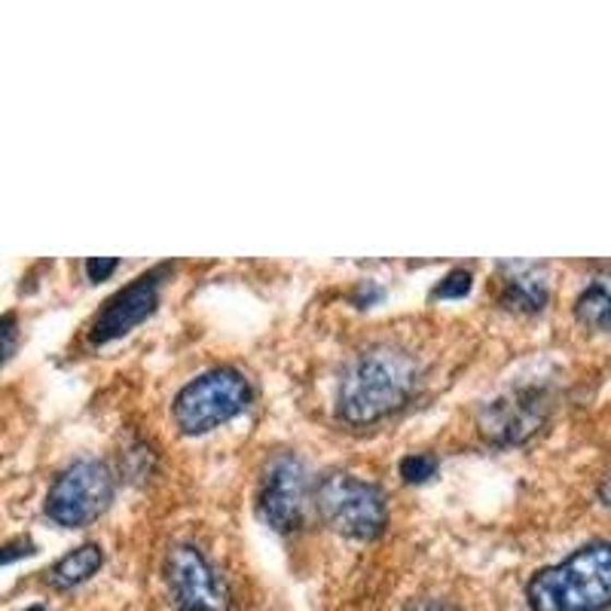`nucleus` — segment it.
Segmentation results:
<instances>
[{
	"mask_svg": "<svg viewBox=\"0 0 611 611\" xmlns=\"http://www.w3.org/2000/svg\"><path fill=\"white\" fill-rule=\"evenodd\" d=\"M471 273L468 269H453L441 278V285L434 288V297L438 300H456V297H465L471 290Z\"/></svg>",
	"mask_w": 611,
	"mask_h": 611,
	"instance_id": "nucleus-14",
	"label": "nucleus"
},
{
	"mask_svg": "<svg viewBox=\"0 0 611 611\" xmlns=\"http://www.w3.org/2000/svg\"><path fill=\"white\" fill-rule=\"evenodd\" d=\"M548 303V281L535 266L514 263L504 266L502 306L511 312H541Z\"/></svg>",
	"mask_w": 611,
	"mask_h": 611,
	"instance_id": "nucleus-10",
	"label": "nucleus"
},
{
	"mask_svg": "<svg viewBox=\"0 0 611 611\" xmlns=\"http://www.w3.org/2000/svg\"><path fill=\"white\" fill-rule=\"evenodd\" d=\"M312 499H315L321 519L334 532L355 538V541H373L388 523L385 492L376 483H367L346 471H331L319 477Z\"/></svg>",
	"mask_w": 611,
	"mask_h": 611,
	"instance_id": "nucleus-3",
	"label": "nucleus"
},
{
	"mask_svg": "<svg viewBox=\"0 0 611 611\" xmlns=\"http://www.w3.org/2000/svg\"><path fill=\"white\" fill-rule=\"evenodd\" d=\"M28 611H46V609H40V606H34V609H28Z\"/></svg>",
	"mask_w": 611,
	"mask_h": 611,
	"instance_id": "nucleus-21",
	"label": "nucleus"
},
{
	"mask_svg": "<svg viewBox=\"0 0 611 611\" xmlns=\"http://www.w3.org/2000/svg\"><path fill=\"white\" fill-rule=\"evenodd\" d=\"M163 584L178 611H229V590L205 553L193 544H175L163 560Z\"/></svg>",
	"mask_w": 611,
	"mask_h": 611,
	"instance_id": "nucleus-6",
	"label": "nucleus"
},
{
	"mask_svg": "<svg viewBox=\"0 0 611 611\" xmlns=\"http://www.w3.org/2000/svg\"><path fill=\"white\" fill-rule=\"evenodd\" d=\"M575 319L590 331L611 334V266H606L587 288L580 290V297L575 300Z\"/></svg>",
	"mask_w": 611,
	"mask_h": 611,
	"instance_id": "nucleus-12",
	"label": "nucleus"
},
{
	"mask_svg": "<svg viewBox=\"0 0 611 611\" xmlns=\"http://www.w3.org/2000/svg\"><path fill=\"white\" fill-rule=\"evenodd\" d=\"M254 388L236 367H214L187 382L175 397V422L183 434L196 438L220 428L251 404Z\"/></svg>",
	"mask_w": 611,
	"mask_h": 611,
	"instance_id": "nucleus-4",
	"label": "nucleus"
},
{
	"mask_svg": "<svg viewBox=\"0 0 611 611\" xmlns=\"http://www.w3.org/2000/svg\"><path fill=\"white\" fill-rule=\"evenodd\" d=\"M168 273H171V263L153 266L141 278L117 290L113 297H107L105 306L98 309V315L92 321V343L95 346L113 343V339H120L129 331H135L137 324L151 319L156 306H159V290L166 285Z\"/></svg>",
	"mask_w": 611,
	"mask_h": 611,
	"instance_id": "nucleus-8",
	"label": "nucleus"
},
{
	"mask_svg": "<svg viewBox=\"0 0 611 611\" xmlns=\"http://www.w3.org/2000/svg\"><path fill=\"white\" fill-rule=\"evenodd\" d=\"M599 499L611 507V477L606 480V483H602V487H599Z\"/></svg>",
	"mask_w": 611,
	"mask_h": 611,
	"instance_id": "nucleus-20",
	"label": "nucleus"
},
{
	"mask_svg": "<svg viewBox=\"0 0 611 611\" xmlns=\"http://www.w3.org/2000/svg\"><path fill=\"white\" fill-rule=\"evenodd\" d=\"M380 297H382V290L373 288L370 281H364L361 288L355 290V303H358V306H370L373 300H380Z\"/></svg>",
	"mask_w": 611,
	"mask_h": 611,
	"instance_id": "nucleus-19",
	"label": "nucleus"
},
{
	"mask_svg": "<svg viewBox=\"0 0 611 611\" xmlns=\"http://www.w3.org/2000/svg\"><path fill=\"white\" fill-rule=\"evenodd\" d=\"M407 611H458L456 606L443 602V599H416Z\"/></svg>",
	"mask_w": 611,
	"mask_h": 611,
	"instance_id": "nucleus-18",
	"label": "nucleus"
},
{
	"mask_svg": "<svg viewBox=\"0 0 611 611\" xmlns=\"http://www.w3.org/2000/svg\"><path fill=\"white\" fill-rule=\"evenodd\" d=\"M550 395L544 388H511L480 410V431L492 443H523L544 426Z\"/></svg>",
	"mask_w": 611,
	"mask_h": 611,
	"instance_id": "nucleus-9",
	"label": "nucleus"
},
{
	"mask_svg": "<svg viewBox=\"0 0 611 611\" xmlns=\"http://www.w3.org/2000/svg\"><path fill=\"white\" fill-rule=\"evenodd\" d=\"M113 502V474L101 458H74L46 492V517L64 529L98 519Z\"/></svg>",
	"mask_w": 611,
	"mask_h": 611,
	"instance_id": "nucleus-5",
	"label": "nucleus"
},
{
	"mask_svg": "<svg viewBox=\"0 0 611 611\" xmlns=\"http://www.w3.org/2000/svg\"><path fill=\"white\" fill-rule=\"evenodd\" d=\"M34 553V541L31 538H15V541H7L0 544V565L15 563V560H25Z\"/></svg>",
	"mask_w": 611,
	"mask_h": 611,
	"instance_id": "nucleus-16",
	"label": "nucleus"
},
{
	"mask_svg": "<svg viewBox=\"0 0 611 611\" xmlns=\"http://www.w3.org/2000/svg\"><path fill=\"white\" fill-rule=\"evenodd\" d=\"M438 474V458L431 453H412L400 462V477L407 483H428Z\"/></svg>",
	"mask_w": 611,
	"mask_h": 611,
	"instance_id": "nucleus-13",
	"label": "nucleus"
},
{
	"mask_svg": "<svg viewBox=\"0 0 611 611\" xmlns=\"http://www.w3.org/2000/svg\"><path fill=\"white\" fill-rule=\"evenodd\" d=\"M15 346H19V319H15V312H7V315H0V367L10 361Z\"/></svg>",
	"mask_w": 611,
	"mask_h": 611,
	"instance_id": "nucleus-15",
	"label": "nucleus"
},
{
	"mask_svg": "<svg viewBox=\"0 0 611 611\" xmlns=\"http://www.w3.org/2000/svg\"><path fill=\"white\" fill-rule=\"evenodd\" d=\"M419 361L397 346H373L346 367L336 388V412L349 426H376L404 410L419 388Z\"/></svg>",
	"mask_w": 611,
	"mask_h": 611,
	"instance_id": "nucleus-1",
	"label": "nucleus"
},
{
	"mask_svg": "<svg viewBox=\"0 0 611 611\" xmlns=\"http://www.w3.org/2000/svg\"><path fill=\"white\" fill-rule=\"evenodd\" d=\"M117 266H120V260L117 257L86 260V275H89V281H105L107 275L117 273Z\"/></svg>",
	"mask_w": 611,
	"mask_h": 611,
	"instance_id": "nucleus-17",
	"label": "nucleus"
},
{
	"mask_svg": "<svg viewBox=\"0 0 611 611\" xmlns=\"http://www.w3.org/2000/svg\"><path fill=\"white\" fill-rule=\"evenodd\" d=\"M309 504V480L303 458L293 453H278L266 462L260 474L257 511L275 532H293L306 519Z\"/></svg>",
	"mask_w": 611,
	"mask_h": 611,
	"instance_id": "nucleus-7",
	"label": "nucleus"
},
{
	"mask_svg": "<svg viewBox=\"0 0 611 611\" xmlns=\"http://www.w3.org/2000/svg\"><path fill=\"white\" fill-rule=\"evenodd\" d=\"M526 599L532 611H602L611 606V544L596 541L560 565L541 568Z\"/></svg>",
	"mask_w": 611,
	"mask_h": 611,
	"instance_id": "nucleus-2",
	"label": "nucleus"
},
{
	"mask_svg": "<svg viewBox=\"0 0 611 611\" xmlns=\"http://www.w3.org/2000/svg\"><path fill=\"white\" fill-rule=\"evenodd\" d=\"M101 563H105V553L98 544H80L71 553H64L59 563H52V568L46 572V580L56 590H71L76 584L89 580L101 568Z\"/></svg>",
	"mask_w": 611,
	"mask_h": 611,
	"instance_id": "nucleus-11",
	"label": "nucleus"
}]
</instances>
